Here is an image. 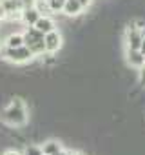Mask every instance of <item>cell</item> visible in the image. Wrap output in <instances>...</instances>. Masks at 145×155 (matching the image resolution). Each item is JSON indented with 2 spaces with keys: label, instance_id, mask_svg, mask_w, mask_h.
I'll use <instances>...</instances> for the list:
<instances>
[{
  "label": "cell",
  "instance_id": "obj_18",
  "mask_svg": "<svg viewBox=\"0 0 145 155\" xmlns=\"http://www.w3.org/2000/svg\"><path fill=\"white\" fill-rule=\"evenodd\" d=\"M78 2H80V4L84 6V9H85V8H89V6H91V2H93V0H78Z\"/></svg>",
  "mask_w": 145,
  "mask_h": 155
},
{
  "label": "cell",
  "instance_id": "obj_10",
  "mask_svg": "<svg viewBox=\"0 0 145 155\" xmlns=\"http://www.w3.org/2000/svg\"><path fill=\"white\" fill-rule=\"evenodd\" d=\"M24 46V33H9L4 38V48H20Z\"/></svg>",
  "mask_w": 145,
  "mask_h": 155
},
{
  "label": "cell",
  "instance_id": "obj_12",
  "mask_svg": "<svg viewBox=\"0 0 145 155\" xmlns=\"http://www.w3.org/2000/svg\"><path fill=\"white\" fill-rule=\"evenodd\" d=\"M40 62H42V66H45V68H53V66L58 62V57H56V53L44 51V53L40 55Z\"/></svg>",
  "mask_w": 145,
  "mask_h": 155
},
{
  "label": "cell",
  "instance_id": "obj_16",
  "mask_svg": "<svg viewBox=\"0 0 145 155\" xmlns=\"http://www.w3.org/2000/svg\"><path fill=\"white\" fill-rule=\"evenodd\" d=\"M20 2H22V9H24V8H33V6H35V0H20Z\"/></svg>",
  "mask_w": 145,
  "mask_h": 155
},
{
  "label": "cell",
  "instance_id": "obj_25",
  "mask_svg": "<svg viewBox=\"0 0 145 155\" xmlns=\"http://www.w3.org/2000/svg\"><path fill=\"white\" fill-rule=\"evenodd\" d=\"M0 2H4V0H0Z\"/></svg>",
  "mask_w": 145,
  "mask_h": 155
},
{
  "label": "cell",
  "instance_id": "obj_4",
  "mask_svg": "<svg viewBox=\"0 0 145 155\" xmlns=\"http://www.w3.org/2000/svg\"><path fill=\"white\" fill-rule=\"evenodd\" d=\"M143 29H138L134 28L132 24L129 26V29L125 31V42H127V48L129 49H140L141 42H143Z\"/></svg>",
  "mask_w": 145,
  "mask_h": 155
},
{
  "label": "cell",
  "instance_id": "obj_2",
  "mask_svg": "<svg viewBox=\"0 0 145 155\" xmlns=\"http://www.w3.org/2000/svg\"><path fill=\"white\" fill-rule=\"evenodd\" d=\"M24 44L33 51L35 57H40V55L45 51L44 33L38 31L35 26H26V31H24Z\"/></svg>",
  "mask_w": 145,
  "mask_h": 155
},
{
  "label": "cell",
  "instance_id": "obj_5",
  "mask_svg": "<svg viewBox=\"0 0 145 155\" xmlns=\"http://www.w3.org/2000/svg\"><path fill=\"white\" fill-rule=\"evenodd\" d=\"M44 44H45V51L51 53H58L62 48V33L58 29H53L49 33L44 35Z\"/></svg>",
  "mask_w": 145,
  "mask_h": 155
},
{
  "label": "cell",
  "instance_id": "obj_1",
  "mask_svg": "<svg viewBox=\"0 0 145 155\" xmlns=\"http://www.w3.org/2000/svg\"><path fill=\"white\" fill-rule=\"evenodd\" d=\"M0 119L2 122H6L11 128H22L27 124L29 115H27V106L26 104H15L9 102V106H6L0 113Z\"/></svg>",
  "mask_w": 145,
  "mask_h": 155
},
{
  "label": "cell",
  "instance_id": "obj_13",
  "mask_svg": "<svg viewBox=\"0 0 145 155\" xmlns=\"http://www.w3.org/2000/svg\"><path fill=\"white\" fill-rule=\"evenodd\" d=\"M35 8L40 15H53L51 6H49V0H35Z\"/></svg>",
  "mask_w": 145,
  "mask_h": 155
},
{
  "label": "cell",
  "instance_id": "obj_17",
  "mask_svg": "<svg viewBox=\"0 0 145 155\" xmlns=\"http://www.w3.org/2000/svg\"><path fill=\"white\" fill-rule=\"evenodd\" d=\"M6 20V9L2 6V2H0V22H4Z\"/></svg>",
  "mask_w": 145,
  "mask_h": 155
},
{
  "label": "cell",
  "instance_id": "obj_9",
  "mask_svg": "<svg viewBox=\"0 0 145 155\" xmlns=\"http://www.w3.org/2000/svg\"><path fill=\"white\" fill-rule=\"evenodd\" d=\"M127 64L131 68H136V69L143 68V55H141V51L140 49H129L127 48Z\"/></svg>",
  "mask_w": 145,
  "mask_h": 155
},
{
  "label": "cell",
  "instance_id": "obj_3",
  "mask_svg": "<svg viewBox=\"0 0 145 155\" xmlns=\"http://www.w3.org/2000/svg\"><path fill=\"white\" fill-rule=\"evenodd\" d=\"M2 57L11 62V64H26V62H31L35 58L33 51L24 44L20 48H4L2 49Z\"/></svg>",
  "mask_w": 145,
  "mask_h": 155
},
{
  "label": "cell",
  "instance_id": "obj_11",
  "mask_svg": "<svg viewBox=\"0 0 145 155\" xmlns=\"http://www.w3.org/2000/svg\"><path fill=\"white\" fill-rule=\"evenodd\" d=\"M60 150H62V144H60L58 140H54V139H49V140H45V142L42 144L44 155H54V153L60 151Z\"/></svg>",
  "mask_w": 145,
  "mask_h": 155
},
{
  "label": "cell",
  "instance_id": "obj_23",
  "mask_svg": "<svg viewBox=\"0 0 145 155\" xmlns=\"http://www.w3.org/2000/svg\"><path fill=\"white\" fill-rule=\"evenodd\" d=\"M69 155H82V153H78V151H76V153H69Z\"/></svg>",
  "mask_w": 145,
  "mask_h": 155
},
{
  "label": "cell",
  "instance_id": "obj_7",
  "mask_svg": "<svg viewBox=\"0 0 145 155\" xmlns=\"http://www.w3.org/2000/svg\"><path fill=\"white\" fill-rule=\"evenodd\" d=\"M82 11H84V6L78 2V0H65L63 8H62V13L65 17H78Z\"/></svg>",
  "mask_w": 145,
  "mask_h": 155
},
{
  "label": "cell",
  "instance_id": "obj_6",
  "mask_svg": "<svg viewBox=\"0 0 145 155\" xmlns=\"http://www.w3.org/2000/svg\"><path fill=\"white\" fill-rule=\"evenodd\" d=\"M40 17H42V15L36 11L35 6H33V8H24V9H22V15H20V22H22L24 26H35Z\"/></svg>",
  "mask_w": 145,
  "mask_h": 155
},
{
  "label": "cell",
  "instance_id": "obj_22",
  "mask_svg": "<svg viewBox=\"0 0 145 155\" xmlns=\"http://www.w3.org/2000/svg\"><path fill=\"white\" fill-rule=\"evenodd\" d=\"M2 49H4V40L0 38V53H2Z\"/></svg>",
  "mask_w": 145,
  "mask_h": 155
},
{
  "label": "cell",
  "instance_id": "obj_24",
  "mask_svg": "<svg viewBox=\"0 0 145 155\" xmlns=\"http://www.w3.org/2000/svg\"><path fill=\"white\" fill-rule=\"evenodd\" d=\"M143 66H145V55H143Z\"/></svg>",
  "mask_w": 145,
  "mask_h": 155
},
{
  "label": "cell",
  "instance_id": "obj_21",
  "mask_svg": "<svg viewBox=\"0 0 145 155\" xmlns=\"http://www.w3.org/2000/svg\"><path fill=\"white\" fill-rule=\"evenodd\" d=\"M54 155H69V151H65V150H63V148H62V150H60V151H56V153H54Z\"/></svg>",
  "mask_w": 145,
  "mask_h": 155
},
{
  "label": "cell",
  "instance_id": "obj_8",
  "mask_svg": "<svg viewBox=\"0 0 145 155\" xmlns=\"http://www.w3.org/2000/svg\"><path fill=\"white\" fill-rule=\"evenodd\" d=\"M35 28H36L38 31H42V33L45 35V33H49V31L56 29V22L53 20V17H51V15H42V17H40L38 20H36Z\"/></svg>",
  "mask_w": 145,
  "mask_h": 155
},
{
  "label": "cell",
  "instance_id": "obj_19",
  "mask_svg": "<svg viewBox=\"0 0 145 155\" xmlns=\"http://www.w3.org/2000/svg\"><path fill=\"white\" fill-rule=\"evenodd\" d=\"M4 155H22V151H17V150H8Z\"/></svg>",
  "mask_w": 145,
  "mask_h": 155
},
{
  "label": "cell",
  "instance_id": "obj_14",
  "mask_svg": "<svg viewBox=\"0 0 145 155\" xmlns=\"http://www.w3.org/2000/svg\"><path fill=\"white\" fill-rule=\"evenodd\" d=\"M22 155H44V151H42V146L38 144H26Z\"/></svg>",
  "mask_w": 145,
  "mask_h": 155
},
{
  "label": "cell",
  "instance_id": "obj_15",
  "mask_svg": "<svg viewBox=\"0 0 145 155\" xmlns=\"http://www.w3.org/2000/svg\"><path fill=\"white\" fill-rule=\"evenodd\" d=\"M140 86H145V66L143 68H140Z\"/></svg>",
  "mask_w": 145,
  "mask_h": 155
},
{
  "label": "cell",
  "instance_id": "obj_20",
  "mask_svg": "<svg viewBox=\"0 0 145 155\" xmlns=\"http://www.w3.org/2000/svg\"><path fill=\"white\" fill-rule=\"evenodd\" d=\"M140 51H141V55H145V37H143V42H141V46H140Z\"/></svg>",
  "mask_w": 145,
  "mask_h": 155
}]
</instances>
